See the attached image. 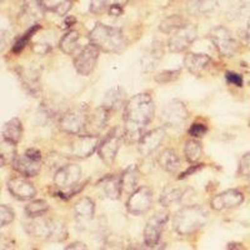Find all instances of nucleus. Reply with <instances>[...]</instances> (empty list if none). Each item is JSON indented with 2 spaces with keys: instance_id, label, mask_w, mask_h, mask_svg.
Listing matches in <instances>:
<instances>
[{
  "instance_id": "nucleus-22",
  "label": "nucleus",
  "mask_w": 250,
  "mask_h": 250,
  "mask_svg": "<svg viewBox=\"0 0 250 250\" xmlns=\"http://www.w3.org/2000/svg\"><path fill=\"white\" fill-rule=\"evenodd\" d=\"M211 64V59L207 54L199 53H188L184 58V65L188 70L198 75Z\"/></svg>"
},
{
  "instance_id": "nucleus-21",
  "label": "nucleus",
  "mask_w": 250,
  "mask_h": 250,
  "mask_svg": "<svg viewBox=\"0 0 250 250\" xmlns=\"http://www.w3.org/2000/svg\"><path fill=\"white\" fill-rule=\"evenodd\" d=\"M75 219H77L78 224L86 225L94 219L95 214V203L90 198H82L78 200L74 207Z\"/></svg>"
},
{
  "instance_id": "nucleus-55",
  "label": "nucleus",
  "mask_w": 250,
  "mask_h": 250,
  "mask_svg": "<svg viewBox=\"0 0 250 250\" xmlns=\"http://www.w3.org/2000/svg\"><path fill=\"white\" fill-rule=\"evenodd\" d=\"M124 1H126V0H124Z\"/></svg>"
},
{
  "instance_id": "nucleus-8",
  "label": "nucleus",
  "mask_w": 250,
  "mask_h": 250,
  "mask_svg": "<svg viewBox=\"0 0 250 250\" xmlns=\"http://www.w3.org/2000/svg\"><path fill=\"white\" fill-rule=\"evenodd\" d=\"M169 220L167 211H158L148 220L144 228V244L148 248H154L159 244L163 230Z\"/></svg>"
},
{
  "instance_id": "nucleus-43",
  "label": "nucleus",
  "mask_w": 250,
  "mask_h": 250,
  "mask_svg": "<svg viewBox=\"0 0 250 250\" xmlns=\"http://www.w3.org/2000/svg\"><path fill=\"white\" fill-rule=\"evenodd\" d=\"M227 80L235 86H243V77L234 71H228Z\"/></svg>"
},
{
  "instance_id": "nucleus-17",
  "label": "nucleus",
  "mask_w": 250,
  "mask_h": 250,
  "mask_svg": "<svg viewBox=\"0 0 250 250\" xmlns=\"http://www.w3.org/2000/svg\"><path fill=\"white\" fill-rule=\"evenodd\" d=\"M6 187H8L9 193L18 200H30L37 195V189L34 184L20 176L9 179Z\"/></svg>"
},
{
  "instance_id": "nucleus-38",
  "label": "nucleus",
  "mask_w": 250,
  "mask_h": 250,
  "mask_svg": "<svg viewBox=\"0 0 250 250\" xmlns=\"http://www.w3.org/2000/svg\"><path fill=\"white\" fill-rule=\"evenodd\" d=\"M39 28H40V25H33V26H31V28L29 29L28 31H26L25 34H24V37L20 38L19 42H18V43L14 45V48H13V50H14L15 53H18V51L21 50V49H23L24 46H25L26 44H28L29 39H30V38L33 37V34H34L35 31H37Z\"/></svg>"
},
{
  "instance_id": "nucleus-5",
  "label": "nucleus",
  "mask_w": 250,
  "mask_h": 250,
  "mask_svg": "<svg viewBox=\"0 0 250 250\" xmlns=\"http://www.w3.org/2000/svg\"><path fill=\"white\" fill-rule=\"evenodd\" d=\"M89 118V108L86 104H79L62 114L59 120V128L64 133L78 135L85 129Z\"/></svg>"
},
{
  "instance_id": "nucleus-52",
  "label": "nucleus",
  "mask_w": 250,
  "mask_h": 250,
  "mask_svg": "<svg viewBox=\"0 0 250 250\" xmlns=\"http://www.w3.org/2000/svg\"><path fill=\"white\" fill-rule=\"evenodd\" d=\"M245 39H247V43L250 46V21L247 26V30H245Z\"/></svg>"
},
{
  "instance_id": "nucleus-7",
  "label": "nucleus",
  "mask_w": 250,
  "mask_h": 250,
  "mask_svg": "<svg viewBox=\"0 0 250 250\" xmlns=\"http://www.w3.org/2000/svg\"><path fill=\"white\" fill-rule=\"evenodd\" d=\"M123 137H124V130H122L120 128H114L106 135L105 139L100 143L98 154H99V158L102 159V162L108 165V167H110L114 160H115V158H117Z\"/></svg>"
},
{
  "instance_id": "nucleus-12",
  "label": "nucleus",
  "mask_w": 250,
  "mask_h": 250,
  "mask_svg": "<svg viewBox=\"0 0 250 250\" xmlns=\"http://www.w3.org/2000/svg\"><path fill=\"white\" fill-rule=\"evenodd\" d=\"M153 203V191L148 187H139L130 194L126 202V209L133 215H143L150 209Z\"/></svg>"
},
{
  "instance_id": "nucleus-45",
  "label": "nucleus",
  "mask_w": 250,
  "mask_h": 250,
  "mask_svg": "<svg viewBox=\"0 0 250 250\" xmlns=\"http://www.w3.org/2000/svg\"><path fill=\"white\" fill-rule=\"evenodd\" d=\"M109 14L113 15V17H120L123 14V5L119 3L111 4L110 8H109Z\"/></svg>"
},
{
  "instance_id": "nucleus-44",
  "label": "nucleus",
  "mask_w": 250,
  "mask_h": 250,
  "mask_svg": "<svg viewBox=\"0 0 250 250\" xmlns=\"http://www.w3.org/2000/svg\"><path fill=\"white\" fill-rule=\"evenodd\" d=\"M0 250H15V243L10 238H1Z\"/></svg>"
},
{
  "instance_id": "nucleus-41",
  "label": "nucleus",
  "mask_w": 250,
  "mask_h": 250,
  "mask_svg": "<svg viewBox=\"0 0 250 250\" xmlns=\"http://www.w3.org/2000/svg\"><path fill=\"white\" fill-rule=\"evenodd\" d=\"M207 131L208 128L204 124H202V123H194L190 126V129H189V134L194 138L204 137L205 134H207Z\"/></svg>"
},
{
  "instance_id": "nucleus-20",
  "label": "nucleus",
  "mask_w": 250,
  "mask_h": 250,
  "mask_svg": "<svg viewBox=\"0 0 250 250\" xmlns=\"http://www.w3.org/2000/svg\"><path fill=\"white\" fill-rule=\"evenodd\" d=\"M19 78L23 83V86L33 97H37L42 90L40 86V73L34 68H20Z\"/></svg>"
},
{
  "instance_id": "nucleus-28",
  "label": "nucleus",
  "mask_w": 250,
  "mask_h": 250,
  "mask_svg": "<svg viewBox=\"0 0 250 250\" xmlns=\"http://www.w3.org/2000/svg\"><path fill=\"white\" fill-rule=\"evenodd\" d=\"M21 10H23V15L26 19L30 20V21H38L43 18L45 8L40 0H24Z\"/></svg>"
},
{
  "instance_id": "nucleus-4",
  "label": "nucleus",
  "mask_w": 250,
  "mask_h": 250,
  "mask_svg": "<svg viewBox=\"0 0 250 250\" xmlns=\"http://www.w3.org/2000/svg\"><path fill=\"white\" fill-rule=\"evenodd\" d=\"M26 233L46 242H64L68 238V229L64 223L54 219L33 218L25 224Z\"/></svg>"
},
{
  "instance_id": "nucleus-10",
  "label": "nucleus",
  "mask_w": 250,
  "mask_h": 250,
  "mask_svg": "<svg viewBox=\"0 0 250 250\" xmlns=\"http://www.w3.org/2000/svg\"><path fill=\"white\" fill-rule=\"evenodd\" d=\"M99 49L94 46L93 44H89V45L84 46L82 50L78 51L74 57V60H73L75 70L83 77L90 75V73H93V70L97 66L98 59H99Z\"/></svg>"
},
{
  "instance_id": "nucleus-50",
  "label": "nucleus",
  "mask_w": 250,
  "mask_h": 250,
  "mask_svg": "<svg viewBox=\"0 0 250 250\" xmlns=\"http://www.w3.org/2000/svg\"><path fill=\"white\" fill-rule=\"evenodd\" d=\"M146 245H145V247H143V245H140V244H131V245H129V248H128V250H146Z\"/></svg>"
},
{
  "instance_id": "nucleus-15",
  "label": "nucleus",
  "mask_w": 250,
  "mask_h": 250,
  "mask_svg": "<svg viewBox=\"0 0 250 250\" xmlns=\"http://www.w3.org/2000/svg\"><path fill=\"white\" fill-rule=\"evenodd\" d=\"M244 202V194L238 189H228L223 193L218 194L210 200L211 209L216 211L233 209V208L242 205Z\"/></svg>"
},
{
  "instance_id": "nucleus-37",
  "label": "nucleus",
  "mask_w": 250,
  "mask_h": 250,
  "mask_svg": "<svg viewBox=\"0 0 250 250\" xmlns=\"http://www.w3.org/2000/svg\"><path fill=\"white\" fill-rule=\"evenodd\" d=\"M15 213L8 205H0V227H6L14 220Z\"/></svg>"
},
{
  "instance_id": "nucleus-39",
  "label": "nucleus",
  "mask_w": 250,
  "mask_h": 250,
  "mask_svg": "<svg viewBox=\"0 0 250 250\" xmlns=\"http://www.w3.org/2000/svg\"><path fill=\"white\" fill-rule=\"evenodd\" d=\"M180 75V70H167V71H163V73H159V74L155 77V80L160 84H167V83H170L173 80H175L176 78Z\"/></svg>"
},
{
  "instance_id": "nucleus-11",
  "label": "nucleus",
  "mask_w": 250,
  "mask_h": 250,
  "mask_svg": "<svg viewBox=\"0 0 250 250\" xmlns=\"http://www.w3.org/2000/svg\"><path fill=\"white\" fill-rule=\"evenodd\" d=\"M196 35H198L196 26L189 23L185 24L184 26L171 33L168 42L169 50L173 53H182V51L187 50L194 43Z\"/></svg>"
},
{
  "instance_id": "nucleus-16",
  "label": "nucleus",
  "mask_w": 250,
  "mask_h": 250,
  "mask_svg": "<svg viewBox=\"0 0 250 250\" xmlns=\"http://www.w3.org/2000/svg\"><path fill=\"white\" fill-rule=\"evenodd\" d=\"M110 114L111 113L105 106H98L93 113L89 114L84 134L93 135V137H99L100 133L105 129L106 124L110 119Z\"/></svg>"
},
{
  "instance_id": "nucleus-48",
  "label": "nucleus",
  "mask_w": 250,
  "mask_h": 250,
  "mask_svg": "<svg viewBox=\"0 0 250 250\" xmlns=\"http://www.w3.org/2000/svg\"><path fill=\"white\" fill-rule=\"evenodd\" d=\"M103 250H124V249H123L122 245L118 244V243L110 242V243H105V245L103 247Z\"/></svg>"
},
{
  "instance_id": "nucleus-30",
  "label": "nucleus",
  "mask_w": 250,
  "mask_h": 250,
  "mask_svg": "<svg viewBox=\"0 0 250 250\" xmlns=\"http://www.w3.org/2000/svg\"><path fill=\"white\" fill-rule=\"evenodd\" d=\"M184 154L187 160L190 164L199 162V159L203 156V145L199 140L189 139L187 140L184 146Z\"/></svg>"
},
{
  "instance_id": "nucleus-29",
  "label": "nucleus",
  "mask_w": 250,
  "mask_h": 250,
  "mask_svg": "<svg viewBox=\"0 0 250 250\" xmlns=\"http://www.w3.org/2000/svg\"><path fill=\"white\" fill-rule=\"evenodd\" d=\"M102 188L104 193H105L106 198L109 199H119L122 195V187H120V176L110 175L106 176L102 180Z\"/></svg>"
},
{
  "instance_id": "nucleus-24",
  "label": "nucleus",
  "mask_w": 250,
  "mask_h": 250,
  "mask_svg": "<svg viewBox=\"0 0 250 250\" xmlns=\"http://www.w3.org/2000/svg\"><path fill=\"white\" fill-rule=\"evenodd\" d=\"M138 179H139V170L137 167H129L125 169L120 175V187L122 194H133L138 189Z\"/></svg>"
},
{
  "instance_id": "nucleus-14",
  "label": "nucleus",
  "mask_w": 250,
  "mask_h": 250,
  "mask_svg": "<svg viewBox=\"0 0 250 250\" xmlns=\"http://www.w3.org/2000/svg\"><path fill=\"white\" fill-rule=\"evenodd\" d=\"M82 178V168L77 164H66L57 170L54 175V184L59 189H70L78 184Z\"/></svg>"
},
{
  "instance_id": "nucleus-2",
  "label": "nucleus",
  "mask_w": 250,
  "mask_h": 250,
  "mask_svg": "<svg viewBox=\"0 0 250 250\" xmlns=\"http://www.w3.org/2000/svg\"><path fill=\"white\" fill-rule=\"evenodd\" d=\"M90 44L100 51L109 54H120L126 48V38L120 29L98 23L89 33Z\"/></svg>"
},
{
  "instance_id": "nucleus-23",
  "label": "nucleus",
  "mask_w": 250,
  "mask_h": 250,
  "mask_svg": "<svg viewBox=\"0 0 250 250\" xmlns=\"http://www.w3.org/2000/svg\"><path fill=\"white\" fill-rule=\"evenodd\" d=\"M124 89L122 86H114L110 90H108L105 93V97L103 100V106H105L110 113L118 110V109L122 108L123 105L125 106L126 104V97H125Z\"/></svg>"
},
{
  "instance_id": "nucleus-40",
  "label": "nucleus",
  "mask_w": 250,
  "mask_h": 250,
  "mask_svg": "<svg viewBox=\"0 0 250 250\" xmlns=\"http://www.w3.org/2000/svg\"><path fill=\"white\" fill-rule=\"evenodd\" d=\"M238 173L242 176H248V178L250 176V151L242 156V159L239 162Z\"/></svg>"
},
{
  "instance_id": "nucleus-47",
  "label": "nucleus",
  "mask_w": 250,
  "mask_h": 250,
  "mask_svg": "<svg viewBox=\"0 0 250 250\" xmlns=\"http://www.w3.org/2000/svg\"><path fill=\"white\" fill-rule=\"evenodd\" d=\"M65 250H88L86 245L82 242H74L65 248Z\"/></svg>"
},
{
  "instance_id": "nucleus-49",
  "label": "nucleus",
  "mask_w": 250,
  "mask_h": 250,
  "mask_svg": "<svg viewBox=\"0 0 250 250\" xmlns=\"http://www.w3.org/2000/svg\"><path fill=\"white\" fill-rule=\"evenodd\" d=\"M227 250H245V248L240 243H229Z\"/></svg>"
},
{
  "instance_id": "nucleus-33",
  "label": "nucleus",
  "mask_w": 250,
  "mask_h": 250,
  "mask_svg": "<svg viewBox=\"0 0 250 250\" xmlns=\"http://www.w3.org/2000/svg\"><path fill=\"white\" fill-rule=\"evenodd\" d=\"M17 144L9 140L3 139L0 145V160H1V167H5L8 163L12 164L17 158Z\"/></svg>"
},
{
  "instance_id": "nucleus-26",
  "label": "nucleus",
  "mask_w": 250,
  "mask_h": 250,
  "mask_svg": "<svg viewBox=\"0 0 250 250\" xmlns=\"http://www.w3.org/2000/svg\"><path fill=\"white\" fill-rule=\"evenodd\" d=\"M185 194V189H183L179 185L169 184L163 189L162 194L159 196V203L164 208H168L175 203L180 202L183 195Z\"/></svg>"
},
{
  "instance_id": "nucleus-32",
  "label": "nucleus",
  "mask_w": 250,
  "mask_h": 250,
  "mask_svg": "<svg viewBox=\"0 0 250 250\" xmlns=\"http://www.w3.org/2000/svg\"><path fill=\"white\" fill-rule=\"evenodd\" d=\"M45 10L58 15H65L71 8V0H40Z\"/></svg>"
},
{
  "instance_id": "nucleus-6",
  "label": "nucleus",
  "mask_w": 250,
  "mask_h": 250,
  "mask_svg": "<svg viewBox=\"0 0 250 250\" xmlns=\"http://www.w3.org/2000/svg\"><path fill=\"white\" fill-rule=\"evenodd\" d=\"M210 39L215 45L216 50L223 57L231 58L238 50V42L231 34L230 30H228L225 26H215L210 31Z\"/></svg>"
},
{
  "instance_id": "nucleus-53",
  "label": "nucleus",
  "mask_w": 250,
  "mask_h": 250,
  "mask_svg": "<svg viewBox=\"0 0 250 250\" xmlns=\"http://www.w3.org/2000/svg\"><path fill=\"white\" fill-rule=\"evenodd\" d=\"M248 189H249V191H250V176H249V185H248Z\"/></svg>"
},
{
  "instance_id": "nucleus-3",
  "label": "nucleus",
  "mask_w": 250,
  "mask_h": 250,
  "mask_svg": "<svg viewBox=\"0 0 250 250\" xmlns=\"http://www.w3.org/2000/svg\"><path fill=\"white\" fill-rule=\"evenodd\" d=\"M209 220L207 209L200 205H188L174 215L173 227L179 235H191L204 227Z\"/></svg>"
},
{
  "instance_id": "nucleus-13",
  "label": "nucleus",
  "mask_w": 250,
  "mask_h": 250,
  "mask_svg": "<svg viewBox=\"0 0 250 250\" xmlns=\"http://www.w3.org/2000/svg\"><path fill=\"white\" fill-rule=\"evenodd\" d=\"M100 140L99 137H93L88 134L77 135L70 143V153L71 155L79 159H85L93 155L97 149H99Z\"/></svg>"
},
{
  "instance_id": "nucleus-46",
  "label": "nucleus",
  "mask_w": 250,
  "mask_h": 250,
  "mask_svg": "<svg viewBox=\"0 0 250 250\" xmlns=\"http://www.w3.org/2000/svg\"><path fill=\"white\" fill-rule=\"evenodd\" d=\"M33 49H34L35 53H38V54H46L49 50H50V46L48 45V44H35L34 46H33Z\"/></svg>"
},
{
  "instance_id": "nucleus-19",
  "label": "nucleus",
  "mask_w": 250,
  "mask_h": 250,
  "mask_svg": "<svg viewBox=\"0 0 250 250\" xmlns=\"http://www.w3.org/2000/svg\"><path fill=\"white\" fill-rule=\"evenodd\" d=\"M13 169L20 175H24L26 178H33L39 174L40 169H42V160L33 159L31 156L24 153L23 155H18L12 163Z\"/></svg>"
},
{
  "instance_id": "nucleus-27",
  "label": "nucleus",
  "mask_w": 250,
  "mask_h": 250,
  "mask_svg": "<svg viewBox=\"0 0 250 250\" xmlns=\"http://www.w3.org/2000/svg\"><path fill=\"white\" fill-rule=\"evenodd\" d=\"M21 137H23V124L18 118H13L4 124L3 139L18 144L21 140Z\"/></svg>"
},
{
  "instance_id": "nucleus-1",
  "label": "nucleus",
  "mask_w": 250,
  "mask_h": 250,
  "mask_svg": "<svg viewBox=\"0 0 250 250\" xmlns=\"http://www.w3.org/2000/svg\"><path fill=\"white\" fill-rule=\"evenodd\" d=\"M155 104L150 94L140 93L131 97L124 106V138L128 142H139L143 131L151 123Z\"/></svg>"
},
{
  "instance_id": "nucleus-51",
  "label": "nucleus",
  "mask_w": 250,
  "mask_h": 250,
  "mask_svg": "<svg viewBox=\"0 0 250 250\" xmlns=\"http://www.w3.org/2000/svg\"><path fill=\"white\" fill-rule=\"evenodd\" d=\"M74 23H75V18L68 17L65 19V21H64V28H68V26H71Z\"/></svg>"
},
{
  "instance_id": "nucleus-9",
  "label": "nucleus",
  "mask_w": 250,
  "mask_h": 250,
  "mask_svg": "<svg viewBox=\"0 0 250 250\" xmlns=\"http://www.w3.org/2000/svg\"><path fill=\"white\" fill-rule=\"evenodd\" d=\"M189 119V111L180 100H171L162 111V120L164 125L170 128H182Z\"/></svg>"
},
{
  "instance_id": "nucleus-25",
  "label": "nucleus",
  "mask_w": 250,
  "mask_h": 250,
  "mask_svg": "<svg viewBox=\"0 0 250 250\" xmlns=\"http://www.w3.org/2000/svg\"><path fill=\"white\" fill-rule=\"evenodd\" d=\"M158 163L163 170L169 174L176 173L180 168V159L174 149H164L158 158Z\"/></svg>"
},
{
  "instance_id": "nucleus-31",
  "label": "nucleus",
  "mask_w": 250,
  "mask_h": 250,
  "mask_svg": "<svg viewBox=\"0 0 250 250\" xmlns=\"http://www.w3.org/2000/svg\"><path fill=\"white\" fill-rule=\"evenodd\" d=\"M78 43H79V33L75 30H70L62 38V40L59 42V48L62 49V53L73 55L77 51Z\"/></svg>"
},
{
  "instance_id": "nucleus-36",
  "label": "nucleus",
  "mask_w": 250,
  "mask_h": 250,
  "mask_svg": "<svg viewBox=\"0 0 250 250\" xmlns=\"http://www.w3.org/2000/svg\"><path fill=\"white\" fill-rule=\"evenodd\" d=\"M223 0H194L193 8L195 13H200V14H207L209 12H213L214 9L222 3Z\"/></svg>"
},
{
  "instance_id": "nucleus-35",
  "label": "nucleus",
  "mask_w": 250,
  "mask_h": 250,
  "mask_svg": "<svg viewBox=\"0 0 250 250\" xmlns=\"http://www.w3.org/2000/svg\"><path fill=\"white\" fill-rule=\"evenodd\" d=\"M187 23V20H184L183 18L178 17V15H173L170 18H167L165 20H163L162 24H160V30L163 33H167V34H171L175 30L180 29L182 26H184Z\"/></svg>"
},
{
  "instance_id": "nucleus-18",
  "label": "nucleus",
  "mask_w": 250,
  "mask_h": 250,
  "mask_svg": "<svg viewBox=\"0 0 250 250\" xmlns=\"http://www.w3.org/2000/svg\"><path fill=\"white\" fill-rule=\"evenodd\" d=\"M165 139L164 128H155L144 134L138 142V150L143 156L150 155L153 151L159 148Z\"/></svg>"
},
{
  "instance_id": "nucleus-42",
  "label": "nucleus",
  "mask_w": 250,
  "mask_h": 250,
  "mask_svg": "<svg viewBox=\"0 0 250 250\" xmlns=\"http://www.w3.org/2000/svg\"><path fill=\"white\" fill-rule=\"evenodd\" d=\"M109 0H90V6L89 10L93 14H99V13L104 12V9L108 5Z\"/></svg>"
},
{
  "instance_id": "nucleus-34",
  "label": "nucleus",
  "mask_w": 250,
  "mask_h": 250,
  "mask_svg": "<svg viewBox=\"0 0 250 250\" xmlns=\"http://www.w3.org/2000/svg\"><path fill=\"white\" fill-rule=\"evenodd\" d=\"M49 210V205L45 200H33L25 207V213L29 218H40Z\"/></svg>"
},
{
  "instance_id": "nucleus-54",
  "label": "nucleus",
  "mask_w": 250,
  "mask_h": 250,
  "mask_svg": "<svg viewBox=\"0 0 250 250\" xmlns=\"http://www.w3.org/2000/svg\"><path fill=\"white\" fill-rule=\"evenodd\" d=\"M249 125H250V120H249Z\"/></svg>"
}]
</instances>
